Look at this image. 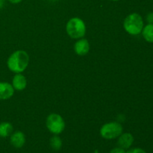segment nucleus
<instances>
[{
    "label": "nucleus",
    "mask_w": 153,
    "mask_h": 153,
    "mask_svg": "<svg viewBox=\"0 0 153 153\" xmlns=\"http://www.w3.org/2000/svg\"><path fill=\"white\" fill-rule=\"evenodd\" d=\"M14 88L11 84L5 82H0V100H7L11 98L14 94Z\"/></svg>",
    "instance_id": "obj_9"
},
{
    "label": "nucleus",
    "mask_w": 153,
    "mask_h": 153,
    "mask_svg": "<svg viewBox=\"0 0 153 153\" xmlns=\"http://www.w3.org/2000/svg\"><path fill=\"white\" fill-rule=\"evenodd\" d=\"M146 22L149 24H153V12H149L146 16Z\"/></svg>",
    "instance_id": "obj_16"
},
{
    "label": "nucleus",
    "mask_w": 153,
    "mask_h": 153,
    "mask_svg": "<svg viewBox=\"0 0 153 153\" xmlns=\"http://www.w3.org/2000/svg\"><path fill=\"white\" fill-rule=\"evenodd\" d=\"M12 86L18 91H23L27 86V79L22 73H16L12 80Z\"/></svg>",
    "instance_id": "obj_10"
},
{
    "label": "nucleus",
    "mask_w": 153,
    "mask_h": 153,
    "mask_svg": "<svg viewBox=\"0 0 153 153\" xmlns=\"http://www.w3.org/2000/svg\"><path fill=\"white\" fill-rule=\"evenodd\" d=\"M111 1H120V0H111Z\"/></svg>",
    "instance_id": "obj_19"
},
{
    "label": "nucleus",
    "mask_w": 153,
    "mask_h": 153,
    "mask_svg": "<svg viewBox=\"0 0 153 153\" xmlns=\"http://www.w3.org/2000/svg\"><path fill=\"white\" fill-rule=\"evenodd\" d=\"M10 143L16 149L22 148L25 143V135L22 131H16L10 134Z\"/></svg>",
    "instance_id": "obj_8"
},
{
    "label": "nucleus",
    "mask_w": 153,
    "mask_h": 153,
    "mask_svg": "<svg viewBox=\"0 0 153 153\" xmlns=\"http://www.w3.org/2000/svg\"><path fill=\"white\" fill-rule=\"evenodd\" d=\"M126 150L123 148L120 147V146H117V147H114V149H112L110 151V153H126Z\"/></svg>",
    "instance_id": "obj_15"
},
{
    "label": "nucleus",
    "mask_w": 153,
    "mask_h": 153,
    "mask_svg": "<svg viewBox=\"0 0 153 153\" xmlns=\"http://www.w3.org/2000/svg\"><path fill=\"white\" fill-rule=\"evenodd\" d=\"M8 1L12 4H18V3L21 2L22 0H8Z\"/></svg>",
    "instance_id": "obj_17"
},
{
    "label": "nucleus",
    "mask_w": 153,
    "mask_h": 153,
    "mask_svg": "<svg viewBox=\"0 0 153 153\" xmlns=\"http://www.w3.org/2000/svg\"><path fill=\"white\" fill-rule=\"evenodd\" d=\"M90 51V43L87 39L80 38L75 43L74 52L79 56L87 55Z\"/></svg>",
    "instance_id": "obj_6"
},
{
    "label": "nucleus",
    "mask_w": 153,
    "mask_h": 153,
    "mask_svg": "<svg viewBox=\"0 0 153 153\" xmlns=\"http://www.w3.org/2000/svg\"><path fill=\"white\" fill-rule=\"evenodd\" d=\"M142 36L146 42L153 43V24H149L143 26L141 31Z\"/></svg>",
    "instance_id": "obj_12"
},
{
    "label": "nucleus",
    "mask_w": 153,
    "mask_h": 153,
    "mask_svg": "<svg viewBox=\"0 0 153 153\" xmlns=\"http://www.w3.org/2000/svg\"><path fill=\"white\" fill-rule=\"evenodd\" d=\"M46 128L53 134H60L65 128V122L61 115L58 114H50L46 120Z\"/></svg>",
    "instance_id": "obj_5"
},
{
    "label": "nucleus",
    "mask_w": 153,
    "mask_h": 153,
    "mask_svg": "<svg viewBox=\"0 0 153 153\" xmlns=\"http://www.w3.org/2000/svg\"><path fill=\"white\" fill-rule=\"evenodd\" d=\"M117 138L118 146L126 149V150L131 148L134 140V136L131 133L128 132L122 133Z\"/></svg>",
    "instance_id": "obj_7"
},
{
    "label": "nucleus",
    "mask_w": 153,
    "mask_h": 153,
    "mask_svg": "<svg viewBox=\"0 0 153 153\" xmlns=\"http://www.w3.org/2000/svg\"><path fill=\"white\" fill-rule=\"evenodd\" d=\"M4 4V0H0V9L2 8Z\"/></svg>",
    "instance_id": "obj_18"
},
{
    "label": "nucleus",
    "mask_w": 153,
    "mask_h": 153,
    "mask_svg": "<svg viewBox=\"0 0 153 153\" xmlns=\"http://www.w3.org/2000/svg\"><path fill=\"white\" fill-rule=\"evenodd\" d=\"M123 131V126L117 122H109L104 124L100 128V135L105 140L116 139Z\"/></svg>",
    "instance_id": "obj_4"
},
{
    "label": "nucleus",
    "mask_w": 153,
    "mask_h": 153,
    "mask_svg": "<svg viewBox=\"0 0 153 153\" xmlns=\"http://www.w3.org/2000/svg\"><path fill=\"white\" fill-rule=\"evenodd\" d=\"M144 26V22L141 15L137 13L128 14L123 22V28L128 34L136 36L141 34Z\"/></svg>",
    "instance_id": "obj_2"
},
{
    "label": "nucleus",
    "mask_w": 153,
    "mask_h": 153,
    "mask_svg": "<svg viewBox=\"0 0 153 153\" xmlns=\"http://www.w3.org/2000/svg\"><path fill=\"white\" fill-rule=\"evenodd\" d=\"M126 153H146L144 149H141V148H132V149H127L126 152Z\"/></svg>",
    "instance_id": "obj_14"
},
{
    "label": "nucleus",
    "mask_w": 153,
    "mask_h": 153,
    "mask_svg": "<svg viewBox=\"0 0 153 153\" xmlns=\"http://www.w3.org/2000/svg\"><path fill=\"white\" fill-rule=\"evenodd\" d=\"M66 31L71 38H82L86 34V25L81 18L73 17L67 22Z\"/></svg>",
    "instance_id": "obj_3"
},
{
    "label": "nucleus",
    "mask_w": 153,
    "mask_h": 153,
    "mask_svg": "<svg viewBox=\"0 0 153 153\" xmlns=\"http://www.w3.org/2000/svg\"><path fill=\"white\" fill-rule=\"evenodd\" d=\"M13 127L9 122H2L0 123V137H7L13 133Z\"/></svg>",
    "instance_id": "obj_11"
},
{
    "label": "nucleus",
    "mask_w": 153,
    "mask_h": 153,
    "mask_svg": "<svg viewBox=\"0 0 153 153\" xmlns=\"http://www.w3.org/2000/svg\"><path fill=\"white\" fill-rule=\"evenodd\" d=\"M94 153H99L98 150H95V152H94Z\"/></svg>",
    "instance_id": "obj_20"
},
{
    "label": "nucleus",
    "mask_w": 153,
    "mask_h": 153,
    "mask_svg": "<svg viewBox=\"0 0 153 153\" xmlns=\"http://www.w3.org/2000/svg\"><path fill=\"white\" fill-rule=\"evenodd\" d=\"M29 64V55L24 50H16L8 57L7 66L9 70L14 73H22Z\"/></svg>",
    "instance_id": "obj_1"
},
{
    "label": "nucleus",
    "mask_w": 153,
    "mask_h": 153,
    "mask_svg": "<svg viewBox=\"0 0 153 153\" xmlns=\"http://www.w3.org/2000/svg\"><path fill=\"white\" fill-rule=\"evenodd\" d=\"M49 144H50L51 148H52V149H54V150L55 151H58L61 149V147H62V140H61V138L58 135L54 134V136H52L50 138Z\"/></svg>",
    "instance_id": "obj_13"
}]
</instances>
